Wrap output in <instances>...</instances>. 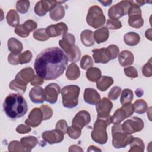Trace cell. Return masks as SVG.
I'll return each mask as SVG.
<instances>
[{
    "label": "cell",
    "mask_w": 152,
    "mask_h": 152,
    "mask_svg": "<svg viewBox=\"0 0 152 152\" xmlns=\"http://www.w3.org/2000/svg\"><path fill=\"white\" fill-rule=\"evenodd\" d=\"M31 130L30 126L28 125H24V124H20L16 128V131L21 134H27L30 132Z\"/></svg>",
    "instance_id": "obj_52"
},
{
    "label": "cell",
    "mask_w": 152,
    "mask_h": 152,
    "mask_svg": "<svg viewBox=\"0 0 152 152\" xmlns=\"http://www.w3.org/2000/svg\"><path fill=\"white\" fill-rule=\"evenodd\" d=\"M68 31L67 26L63 22L49 26L46 28V32L49 37H54L59 36L61 34L64 35Z\"/></svg>",
    "instance_id": "obj_19"
},
{
    "label": "cell",
    "mask_w": 152,
    "mask_h": 152,
    "mask_svg": "<svg viewBox=\"0 0 152 152\" xmlns=\"http://www.w3.org/2000/svg\"><path fill=\"white\" fill-rule=\"evenodd\" d=\"M99 2L101 3L103 6H105V7L110 5L112 2V1H99Z\"/></svg>",
    "instance_id": "obj_58"
},
{
    "label": "cell",
    "mask_w": 152,
    "mask_h": 152,
    "mask_svg": "<svg viewBox=\"0 0 152 152\" xmlns=\"http://www.w3.org/2000/svg\"><path fill=\"white\" fill-rule=\"evenodd\" d=\"M9 87L11 90H14L21 94L24 93L27 88V86L20 84L15 79L11 81Z\"/></svg>",
    "instance_id": "obj_40"
},
{
    "label": "cell",
    "mask_w": 152,
    "mask_h": 152,
    "mask_svg": "<svg viewBox=\"0 0 152 152\" xmlns=\"http://www.w3.org/2000/svg\"><path fill=\"white\" fill-rule=\"evenodd\" d=\"M43 113V120L49 119L53 115V110L52 108L46 104H43L40 107Z\"/></svg>",
    "instance_id": "obj_44"
},
{
    "label": "cell",
    "mask_w": 152,
    "mask_h": 152,
    "mask_svg": "<svg viewBox=\"0 0 152 152\" xmlns=\"http://www.w3.org/2000/svg\"><path fill=\"white\" fill-rule=\"evenodd\" d=\"M8 150L9 151H27V150L23 146L21 142L18 141H12L10 142Z\"/></svg>",
    "instance_id": "obj_41"
},
{
    "label": "cell",
    "mask_w": 152,
    "mask_h": 152,
    "mask_svg": "<svg viewBox=\"0 0 152 152\" xmlns=\"http://www.w3.org/2000/svg\"><path fill=\"white\" fill-rule=\"evenodd\" d=\"M84 100L89 104L95 105L101 99L100 94L96 90L91 88H87L84 90Z\"/></svg>",
    "instance_id": "obj_22"
},
{
    "label": "cell",
    "mask_w": 152,
    "mask_h": 152,
    "mask_svg": "<svg viewBox=\"0 0 152 152\" xmlns=\"http://www.w3.org/2000/svg\"><path fill=\"white\" fill-rule=\"evenodd\" d=\"M44 90L46 94L45 100L52 104L55 103L61 91L59 86L55 83H50L46 86Z\"/></svg>",
    "instance_id": "obj_15"
},
{
    "label": "cell",
    "mask_w": 152,
    "mask_h": 152,
    "mask_svg": "<svg viewBox=\"0 0 152 152\" xmlns=\"http://www.w3.org/2000/svg\"><path fill=\"white\" fill-rule=\"evenodd\" d=\"M101 77L102 72L98 68L91 67L86 72L87 78L91 82H96Z\"/></svg>",
    "instance_id": "obj_34"
},
{
    "label": "cell",
    "mask_w": 152,
    "mask_h": 152,
    "mask_svg": "<svg viewBox=\"0 0 152 152\" xmlns=\"http://www.w3.org/2000/svg\"><path fill=\"white\" fill-rule=\"evenodd\" d=\"M29 97L33 103H42L46 99L45 90L40 86L34 87L30 90Z\"/></svg>",
    "instance_id": "obj_21"
},
{
    "label": "cell",
    "mask_w": 152,
    "mask_h": 152,
    "mask_svg": "<svg viewBox=\"0 0 152 152\" xmlns=\"http://www.w3.org/2000/svg\"><path fill=\"white\" fill-rule=\"evenodd\" d=\"M86 21L88 26L94 28L103 26L106 21V18L102 8L97 5L90 7L86 17Z\"/></svg>",
    "instance_id": "obj_7"
},
{
    "label": "cell",
    "mask_w": 152,
    "mask_h": 152,
    "mask_svg": "<svg viewBox=\"0 0 152 152\" xmlns=\"http://www.w3.org/2000/svg\"><path fill=\"white\" fill-rule=\"evenodd\" d=\"M30 8L29 1H18L16 3V10L21 14L26 13Z\"/></svg>",
    "instance_id": "obj_42"
},
{
    "label": "cell",
    "mask_w": 152,
    "mask_h": 152,
    "mask_svg": "<svg viewBox=\"0 0 152 152\" xmlns=\"http://www.w3.org/2000/svg\"><path fill=\"white\" fill-rule=\"evenodd\" d=\"M145 36L147 37V39H148L150 40H151V28H150L147 30H146Z\"/></svg>",
    "instance_id": "obj_57"
},
{
    "label": "cell",
    "mask_w": 152,
    "mask_h": 152,
    "mask_svg": "<svg viewBox=\"0 0 152 152\" xmlns=\"http://www.w3.org/2000/svg\"><path fill=\"white\" fill-rule=\"evenodd\" d=\"M33 37L39 41H46L49 39L46 32V28H40L36 30L33 33Z\"/></svg>",
    "instance_id": "obj_38"
},
{
    "label": "cell",
    "mask_w": 152,
    "mask_h": 152,
    "mask_svg": "<svg viewBox=\"0 0 152 152\" xmlns=\"http://www.w3.org/2000/svg\"><path fill=\"white\" fill-rule=\"evenodd\" d=\"M67 134L71 138L77 139L81 134V129L75 128L73 126H71L68 128Z\"/></svg>",
    "instance_id": "obj_45"
},
{
    "label": "cell",
    "mask_w": 152,
    "mask_h": 152,
    "mask_svg": "<svg viewBox=\"0 0 152 152\" xmlns=\"http://www.w3.org/2000/svg\"><path fill=\"white\" fill-rule=\"evenodd\" d=\"M80 87L77 85H69L64 87L61 90L62 104L66 108H74L78 104Z\"/></svg>",
    "instance_id": "obj_5"
},
{
    "label": "cell",
    "mask_w": 152,
    "mask_h": 152,
    "mask_svg": "<svg viewBox=\"0 0 152 152\" xmlns=\"http://www.w3.org/2000/svg\"><path fill=\"white\" fill-rule=\"evenodd\" d=\"M112 145L115 148H125L132 141L134 137L124 132L120 124H113L112 127Z\"/></svg>",
    "instance_id": "obj_6"
},
{
    "label": "cell",
    "mask_w": 152,
    "mask_h": 152,
    "mask_svg": "<svg viewBox=\"0 0 152 152\" xmlns=\"http://www.w3.org/2000/svg\"><path fill=\"white\" fill-rule=\"evenodd\" d=\"M124 40L125 44L128 46H135L139 43L140 41V36L135 32H129L124 35Z\"/></svg>",
    "instance_id": "obj_31"
},
{
    "label": "cell",
    "mask_w": 152,
    "mask_h": 152,
    "mask_svg": "<svg viewBox=\"0 0 152 152\" xmlns=\"http://www.w3.org/2000/svg\"><path fill=\"white\" fill-rule=\"evenodd\" d=\"M21 53H10L8 56V62L12 65H17L20 64V55Z\"/></svg>",
    "instance_id": "obj_51"
},
{
    "label": "cell",
    "mask_w": 152,
    "mask_h": 152,
    "mask_svg": "<svg viewBox=\"0 0 152 152\" xmlns=\"http://www.w3.org/2000/svg\"><path fill=\"white\" fill-rule=\"evenodd\" d=\"M96 82L97 88L102 91H104L113 84V80L110 77L102 76Z\"/></svg>",
    "instance_id": "obj_27"
},
{
    "label": "cell",
    "mask_w": 152,
    "mask_h": 152,
    "mask_svg": "<svg viewBox=\"0 0 152 152\" xmlns=\"http://www.w3.org/2000/svg\"><path fill=\"white\" fill-rule=\"evenodd\" d=\"M61 2H62L57 1L56 4L52 8V9L49 11L50 17L53 21H59L65 15V9L61 4Z\"/></svg>",
    "instance_id": "obj_23"
},
{
    "label": "cell",
    "mask_w": 152,
    "mask_h": 152,
    "mask_svg": "<svg viewBox=\"0 0 152 152\" xmlns=\"http://www.w3.org/2000/svg\"><path fill=\"white\" fill-rule=\"evenodd\" d=\"M66 77L69 80H75L78 79L80 75V68L75 63H71L67 67L66 73Z\"/></svg>",
    "instance_id": "obj_26"
},
{
    "label": "cell",
    "mask_w": 152,
    "mask_h": 152,
    "mask_svg": "<svg viewBox=\"0 0 152 152\" xmlns=\"http://www.w3.org/2000/svg\"><path fill=\"white\" fill-rule=\"evenodd\" d=\"M93 66V61L90 56L88 55H84L80 62V66L83 69L86 70Z\"/></svg>",
    "instance_id": "obj_39"
},
{
    "label": "cell",
    "mask_w": 152,
    "mask_h": 152,
    "mask_svg": "<svg viewBox=\"0 0 152 152\" xmlns=\"http://www.w3.org/2000/svg\"><path fill=\"white\" fill-rule=\"evenodd\" d=\"M37 23L32 20L26 21L23 24L17 26L14 30L15 34L22 37H26L29 36L30 33L37 28Z\"/></svg>",
    "instance_id": "obj_11"
},
{
    "label": "cell",
    "mask_w": 152,
    "mask_h": 152,
    "mask_svg": "<svg viewBox=\"0 0 152 152\" xmlns=\"http://www.w3.org/2000/svg\"><path fill=\"white\" fill-rule=\"evenodd\" d=\"M121 127L124 132L131 134L141 131L144 128V122L141 118L134 116L125 121Z\"/></svg>",
    "instance_id": "obj_10"
},
{
    "label": "cell",
    "mask_w": 152,
    "mask_h": 152,
    "mask_svg": "<svg viewBox=\"0 0 152 152\" xmlns=\"http://www.w3.org/2000/svg\"><path fill=\"white\" fill-rule=\"evenodd\" d=\"M8 48L11 53H21L23 46L20 41L15 37H11L8 40Z\"/></svg>",
    "instance_id": "obj_29"
},
{
    "label": "cell",
    "mask_w": 152,
    "mask_h": 152,
    "mask_svg": "<svg viewBox=\"0 0 152 152\" xmlns=\"http://www.w3.org/2000/svg\"><path fill=\"white\" fill-rule=\"evenodd\" d=\"M110 51L111 52L112 56V59H115L118 55L119 52V49L118 47L115 45H110L107 47Z\"/></svg>",
    "instance_id": "obj_53"
},
{
    "label": "cell",
    "mask_w": 152,
    "mask_h": 152,
    "mask_svg": "<svg viewBox=\"0 0 152 152\" xmlns=\"http://www.w3.org/2000/svg\"><path fill=\"white\" fill-rule=\"evenodd\" d=\"M30 83H31V86H34L35 87L40 86L44 83V80L42 78H41L36 75H35V77H34L33 80L30 82Z\"/></svg>",
    "instance_id": "obj_54"
},
{
    "label": "cell",
    "mask_w": 152,
    "mask_h": 152,
    "mask_svg": "<svg viewBox=\"0 0 152 152\" xmlns=\"http://www.w3.org/2000/svg\"><path fill=\"white\" fill-rule=\"evenodd\" d=\"M35 77L34 72L32 68L27 67L22 69L15 76V80L23 85L27 84L31 82Z\"/></svg>",
    "instance_id": "obj_17"
},
{
    "label": "cell",
    "mask_w": 152,
    "mask_h": 152,
    "mask_svg": "<svg viewBox=\"0 0 152 152\" xmlns=\"http://www.w3.org/2000/svg\"><path fill=\"white\" fill-rule=\"evenodd\" d=\"M130 149L129 152H142L144 150V144L143 141L140 138L134 137L130 142Z\"/></svg>",
    "instance_id": "obj_33"
},
{
    "label": "cell",
    "mask_w": 152,
    "mask_h": 152,
    "mask_svg": "<svg viewBox=\"0 0 152 152\" xmlns=\"http://www.w3.org/2000/svg\"><path fill=\"white\" fill-rule=\"evenodd\" d=\"M93 58L96 63L107 64L112 60V56L110 50L106 48L95 49L92 50Z\"/></svg>",
    "instance_id": "obj_13"
},
{
    "label": "cell",
    "mask_w": 152,
    "mask_h": 152,
    "mask_svg": "<svg viewBox=\"0 0 152 152\" xmlns=\"http://www.w3.org/2000/svg\"><path fill=\"white\" fill-rule=\"evenodd\" d=\"M122 26L121 22L116 19H108L106 23V28L110 30H117Z\"/></svg>",
    "instance_id": "obj_43"
},
{
    "label": "cell",
    "mask_w": 152,
    "mask_h": 152,
    "mask_svg": "<svg viewBox=\"0 0 152 152\" xmlns=\"http://www.w3.org/2000/svg\"><path fill=\"white\" fill-rule=\"evenodd\" d=\"M112 123V116L106 118H98L94 123L93 128L91 133L92 140L99 144H104L107 141L106 128Z\"/></svg>",
    "instance_id": "obj_4"
},
{
    "label": "cell",
    "mask_w": 152,
    "mask_h": 152,
    "mask_svg": "<svg viewBox=\"0 0 152 152\" xmlns=\"http://www.w3.org/2000/svg\"><path fill=\"white\" fill-rule=\"evenodd\" d=\"M135 93H136L137 97H141L143 94V90H142L141 89H137L135 91Z\"/></svg>",
    "instance_id": "obj_59"
},
{
    "label": "cell",
    "mask_w": 152,
    "mask_h": 152,
    "mask_svg": "<svg viewBox=\"0 0 152 152\" xmlns=\"http://www.w3.org/2000/svg\"><path fill=\"white\" fill-rule=\"evenodd\" d=\"M142 73L145 77H150L152 75L151 71V58L142 66Z\"/></svg>",
    "instance_id": "obj_48"
},
{
    "label": "cell",
    "mask_w": 152,
    "mask_h": 152,
    "mask_svg": "<svg viewBox=\"0 0 152 152\" xmlns=\"http://www.w3.org/2000/svg\"><path fill=\"white\" fill-rule=\"evenodd\" d=\"M128 116L124 110V109L121 107L119 109L116 110L115 113L112 116V123L113 124H120L122 121H123L125 119L127 118Z\"/></svg>",
    "instance_id": "obj_35"
},
{
    "label": "cell",
    "mask_w": 152,
    "mask_h": 152,
    "mask_svg": "<svg viewBox=\"0 0 152 152\" xmlns=\"http://www.w3.org/2000/svg\"><path fill=\"white\" fill-rule=\"evenodd\" d=\"M32 59V53L30 50H26L20 55V64H24L30 62Z\"/></svg>",
    "instance_id": "obj_47"
},
{
    "label": "cell",
    "mask_w": 152,
    "mask_h": 152,
    "mask_svg": "<svg viewBox=\"0 0 152 152\" xmlns=\"http://www.w3.org/2000/svg\"><path fill=\"white\" fill-rule=\"evenodd\" d=\"M134 97L133 91L131 89H124L121 94V103L123 105L126 103H129L132 102Z\"/></svg>",
    "instance_id": "obj_37"
},
{
    "label": "cell",
    "mask_w": 152,
    "mask_h": 152,
    "mask_svg": "<svg viewBox=\"0 0 152 152\" xmlns=\"http://www.w3.org/2000/svg\"><path fill=\"white\" fill-rule=\"evenodd\" d=\"M68 125L67 122L64 119H61L58 121L56 124L55 128L56 129L59 130L61 131L64 134H65L67 133V130H68Z\"/></svg>",
    "instance_id": "obj_50"
},
{
    "label": "cell",
    "mask_w": 152,
    "mask_h": 152,
    "mask_svg": "<svg viewBox=\"0 0 152 152\" xmlns=\"http://www.w3.org/2000/svg\"><path fill=\"white\" fill-rule=\"evenodd\" d=\"M128 24L135 28L141 27L144 24V20L141 16V10L134 1H131V5L128 10Z\"/></svg>",
    "instance_id": "obj_8"
},
{
    "label": "cell",
    "mask_w": 152,
    "mask_h": 152,
    "mask_svg": "<svg viewBox=\"0 0 152 152\" xmlns=\"http://www.w3.org/2000/svg\"><path fill=\"white\" fill-rule=\"evenodd\" d=\"M124 71L126 76L131 78H137L138 76L137 69L133 66H128V67L125 68L124 69Z\"/></svg>",
    "instance_id": "obj_49"
},
{
    "label": "cell",
    "mask_w": 152,
    "mask_h": 152,
    "mask_svg": "<svg viewBox=\"0 0 152 152\" xmlns=\"http://www.w3.org/2000/svg\"><path fill=\"white\" fill-rule=\"evenodd\" d=\"M3 108L6 115L11 119L23 116L28 110L25 99L19 93L10 94L4 102Z\"/></svg>",
    "instance_id": "obj_2"
},
{
    "label": "cell",
    "mask_w": 152,
    "mask_h": 152,
    "mask_svg": "<svg viewBox=\"0 0 152 152\" xmlns=\"http://www.w3.org/2000/svg\"><path fill=\"white\" fill-rule=\"evenodd\" d=\"M69 151H83V150L77 145H72L69 147Z\"/></svg>",
    "instance_id": "obj_55"
},
{
    "label": "cell",
    "mask_w": 152,
    "mask_h": 152,
    "mask_svg": "<svg viewBox=\"0 0 152 152\" xmlns=\"http://www.w3.org/2000/svg\"><path fill=\"white\" fill-rule=\"evenodd\" d=\"M131 5V1H121L112 6L108 10V16L110 19L118 20L128 14Z\"/></svg>",
    "instance_id": "obj_9"
},
{
    "label": "cell",
    "mask_w": 152,
    "mask_h": 152,
    "mask_svg": "<svg viewBox=\"0 0 152 152\" xmlns=\"http://www.w3.org/2000/svg\"><path fill=\"white\" fill-rule=\"evenodd\" d=\"M118 61L123 66H128L132 65L134 61V56L132 53L128 50H124L118 54Z\"/></svg>",
    "instance_id": "obj_24"
},
{
    "label": "cell",
    "mask_w": 152,
    "mask_h": 152,
    "mask_svg": "<svg viewBox=\"0 0 152 152\" xmlns=\"http://www.w3.org/2000/svg\"><path fill=\"white\" fill-rule=\"evenodd\" d=\"M20 142L27 151H31V149L35 147L37 144L38 140L36 137L30 135L23 137L20 140Z\"/></svg>",
    "instance_id": "obj_30"
},
{
    "label": "cell",
    "mask_w": 152,
    "mask_h": 152,
    "mask_svg": "<svg viewBox=\"0 0 152 152\" xmlns=\"http://www.w3.org/2000/svg\"><path fill=\"white\" fill-rule=\"evenodd\" d=\"M68 62V57L62 49L52 47L44 49L37 55L34 68L37 75L43 80H55L64 73Z\"/></svg>",
    "instance_id": "obj_1"
},
{
    "label": "cell",
    "mask_w": 152,
    "mask_h": 152,
    "mask_svg": "<svg viewBox=\"0 0 152 152\" xmlns=\"http://www.w3.org/2000/svg\"><path fill=\"white\" fill-rule=\"evenodd\" d=\"M56 1H39L34 7V12L38 16H44L56 4Z\"/></svg>",
    "instance_id": "obj_20"
},
{
    "label": "cell",
    "mask_w": 152,
    "mask_h": 152,
    "mask_svg": "<svg viewBox=\"0 0 152 152\" xmlns=\"http://www.w3.org/2000/svg\"><path fill=\"white\" fill-rule=\"evenodd\" d=\"M113 107V104L106 97L103 98L96 104V108L98 118H106L110 115V112Z\"/></svg>",
    "instance_id": "obj_12"
},
{
    "label": "cell",
    "mask_w": 152,
    "mask_h": 152,
    "mask_svg": "<svg viewBox=\"0 0 152 152\" xmlns=\"http://www.w3.org/2000/svg\"><path fill=\"white\" fill-rule=\"evenodd\" d=\"M121 91H122L121 88L119 87L115 86L112 87L108 93L109 99L112 100H116L120 96Z\"/></svg>",
    "instance_id": "obj_46"
},
{
    "label": "cell",
    "mask_w": 152,
    "mask_h": 152,
    "mask_svg": "<svg viewBox=\"0 0 152 152\" xmlns=\"http://www.w3.org/2000/svg\"><path fill=\"white\" fill-rule=\"evenodd\" d=\"M7 23L11 27H17L20 25V17L17 12L14 10H10L6 16Z\"/></svg>",
    "instance_id": "obj_32"
},
{
    "label": "cell",
    "mask_w": 152,
    "mask_h": 152,
    "mask_svg": "<svg viewBox=\"0 0 152 152\" xmlns=\"http://www.w3.org/2000/svg\"><path fill=\"white\" fill-rule=\"evenodd\" d=\"M90 121L91 116L90 113L86 110H81L74 117L72 121V126L82 129L90 123Z\"/></svg>",
    "instance_id": "obj_14"
},
{
    "label": "cell",
    "mask_w": 152,
    "mask_h": 152,
    "mask_svg": "<svg viewBox=\"0 0 152 152\" xmlns=\"http://www.w3.org/2000/svg\"><path fill=\"white\" fill-rule=\"evenodd\" d=\"M64 134L58 129H53L50 131H46L42 134L43 140L49 144L59 143L64 140Z\"/></svg>",
    "instance_id": "obj_16"
},
{
    "label": "cell",
    "mask_w": 152,
    "mask_h": 152,
    "mask_svg": "<svg viewBox=\"0 0 152 152\" xmlns=\"http://www.w3.org/2000/svg\"><path fill=\"white\" fill-rule=\"evenodd\" d=\"M109 36V30L106 27L100 28L95 30L93 33L94 39L98 44L106 42L108 39Z\"/></svg>",
    "instance_id": "obj_25"
},
{
    "label": "cell",
    "mask_w": 152,
    "mask_h": 152,
    "mask_svg": "<svg viewBox=\"0 0 152 152\" xmlns=\"http://www.w3.org/2000/svg\"><path fill=\"white\" fill-rule=\"evenodd\" d=\"M80 39L82 43L87 47L91 46L94 44L93 32L90 30H83L80 34Z\"/></svg>",
    "instance_id": "obj_28"
},
{
    "label": "cell",
    "mask_w": 152,
    "mask_h": 152,
    "mask_svg": "<svg viewBox=\"0 0 152 152\" xmlns=\"http://www.w3.org/2000/svg\"><path fill=\"white\" fill-rule=\"evenodd\" d=\"M133 105L134 112L138 114H142L145 113L148 109L147 104L146 102L143 99L137 100Z\"/></svg>",
    "instance_id": "obj_36"
},
{
    "label": "cell",
    "mask_w": 152,
    "mask_h": 152,
    "mask_svg": "<svg viewBox=\"0 0 152 152\" xmlns=\"http://www.w3.org/2000/svg\"><path fill=\"white\" fill-rule=\"evenodd\" d=\"M87 151L88 152H89V151H102V150L94 145H90L88 147V148L87 149Z\"/></svg>",
    "instance_id": "obj_56"
},
{
    "label": "cell",
    "mask_w": 152,
    "mask_h": 152,
    "mask_svg": "<svg viewBox=\"0 0 152 152\" xmlns=\"http://www.w3.org/2000/svg\"><path fill=\"white\" fill-rule=\"evenodd\" d=\"M43 121V113L40 108L33 109L25 121V124L32 127L39 126Z\"/></svg>",
    "instance_id": "obj_18"
},
{
    "label": "cell",
    "mask_w": 152,
    "mask_h": 152,
    "mask_svg": "<svg viewBox=\"0 0 152 152\" xmlns=\"http://www.w3.org/2000/svg\"><path fill=\"white\" fill-rule=\"evenodd\" d=\"M75 36L71 33L63 35L62 40L59 41V45L62 50L66 53L68 61L72 62H78L81 57V52L75 44Z\"/></svg>",
    "instance_id": "obj_3"
}]
</instances>
